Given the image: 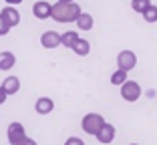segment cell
I'll return each instance as SVG.
<instances>
[{
  "label": "cell",
  "mask_w": 157,
  "mask_h": 145,
  "mask_svg": "<svg viewBox=\"0 0 157 145\" xmlns=\"http://www.w3.org/2000/svg\"><path fill=\"white\" fill-rule=\"evenodd\" d=\"M83 12L77 2H56L51 4V18L56 22H73Z\"/></svg>",
  "instance_id": "obj_1"
},
{
  "label": "cell",
  "mask_w": 157,
  "mask_h": 145,
  "mask_svg": "<svg viewBox=\"0 0 157 145\" xmlns=\"http://www.w3.org/2000/svg\"><path fill=\"white\" fill-rule=\"evenodd\" d=\"M103 125H105V119H103V115H99V113H87L83 117V121H81V129H83L87 135H97Z\"/></svg>",
  "instance_id": "obj_2"
},
{
  "label": "cell",
  "mask_w": 157,
  "mask_h": 145,
  "mask_svg": "<svg viewBox=\"0 0 157 145\" xmlns=\"http://www.w3.org/2000/svg\"><path fill=\"white\" fill-rule=\"evenodd\" d=\"M6 137H8V143L10 145H20L24 139H26V131H24V125L18 121H14L8 125V131H6Z\"/></svg>",
  "instance_id": "obj_3"
},
{
  "label": "cell",
  "mask_w": 157,
  "mask_h": 145,
  "mask_svg": "<svg viewBox=\"0 0 157 145\" xmlns=\"http://www.w3.org/2000/svg\"><path fill=\"white\" fill-rule=\"evenodd\" d=\"M121 97L127 101V103H135L139 97H141V87L135 81H125L121 85Z\"/></svg>",
  "instance_id": "obj_4"
},
{
  "label": "cell",
  "mask_w": 157,
  "mask_h": 145,
  "mask_svg": "<svg viewBox=\"0 0 157 145\" xmlns=\"http://www.w3.org/2000/svg\"><path fill=\"white\" fill-rule=\"evenodd\" d=\"M117 67L119 71H125V73H129L137 67V56H135L133 51H121L117 55Z\"/></svg>",
  "instance_id": "obj_5"
},
{
  "label": "cell",
  "mask_w": 157,
  "mask_h": 145,
  "mask_svg": "<svg viewBox=\"0 0 157 145\" xmlns=\"http://www.w3.org/2000/svg\"><path fill=\"white\" fill-rule=\"evenodd\" d=\"M0 16H2V20H4L10 28L20 24V12L14 8V6H6V8H2V10H0Z\"/></svg>",
  "instance_id": "obj_6"
},
{
  "label": "cell",
  "mask_w": 157,
  "mask_h": 145,
  "mask_svg": "<svg viewBox=\"0 0 157 145\" xmlns=\"http://www.w3.org/2000/svg\"><path fill=\"white\" fill-rule=\"evenodd\" d=\"M115 127L111 125V123H105V125L99 129V133L95 137H97V141L101 145H109V143H113V139H115Z\"/></svg>",
  "instance_id": "obj_7"
},
{
  "label": "cell",
  "mask_w": 157,
  "mask_h": 145,
  "mask_svg": "<svg viewBox=\"0 0 157 145\" xmlns=\"http://www.w3.org/2000/svg\"><path fill=\"white\" fill-rule=\"evenodd\" d=\"M40 44L44 48H56L60 44V34L55 32V30H46V32H42V36H40Z\"/></svg>",
  "instance_id": "obj_8"
},
{
  "label": "cell",
  "mask_w": 157,
  "mask_h": 145,
  "mask_svg": "<svg viewBox=\"0 0 157 145\" xmlns=\"http://www.w3.org/2000/svg\"><path fill=\"white\" fill-rule=\"evenodd\" d=\"M33 14L36 16L38 20H44V18H51V4L46 0H36L33 6Z\"/></svg>",
  "instance_id": "obj_9"
},
{
  "label": "cell",
  "mask_w": 157,
  "mask_h": 145,
  "mask_svg": "<svg viewBox=\"0 0 157 145\" xmlns=\"http://www.w3.org/2000/svg\"><path fill=\"white\" fill-rule=\"evenodd\" d=\"M34 109H36L38 115H48V113H52V109H55V101H52L51 97H38L36 103H34Z\"/></svg>",
  "instance_id": "obj_10"
},
{
  "label": "cell",
  "mask_w": 157,
  "mask_h": 145,
  "mask_svg": "<svg viewBox=\"0 0 157 145\" xmlns=\"http://www.w3.org/2000/svg\"><path fill=\"white\" fill-rule=\"evenodd\" d=\"M0 87L4 89L6 95H16L20 91V81H18V77H6Z\"/></svg>",
  "instance_id": "obj_11"
},
{
  "label": "cell",
  "mask_w": 157,
  "mask_h": 145,
  "mask_svg": "<svg viewBox=\"0 0 157 145\" xmlns=\"http://www.w3.org/2000/svg\"><path fill=\"white\" fill-rule=\"evenodd\" d=\"M16 65V56L10 51H2L0 52V71H10Z\"/></svg>",
  "instance_id": "obj_12"
},
{
  "label": "cell",
  "mask_w": 157,
  "mask_h": 145,
  "mask_svg": "<svg viewBox=\"0 0 157 145\" xmlns=\"http://www.w3.org/2000/svg\"><path fill=\"white\" fill-rule=\"evenodd\" d=\"M78 32H75V30H67V32H63L60 34V44H65L67 48H73L75 44H77V40H78Z\"/></svg>",
  "instance_id": "obj_13"
},
{
  "label": "cell",
  "mask_w": 157,
  "mask_h": 145,
  "mask_svg": "<svg viewBox=\"0 0 157 145\" xmlns=\"http://www.w3.org/2000/svg\"><path fill=\"white\" fill-rule=\"evenodd\" d=\"M75 22H77V26L81 28V30H91V28H93V24H95V20H93V16H91V14L81 12V14H78V18L75 20Z\"/></svg>",
  "instance_id": "obj_14"
},
{
  "label": "cell",
  "mask_w": 157,
  "mask_h": 145,
  "mask_svg": "<svg viewBox=\"0 0 157 145\" xmlns=\"http://www.w3.org/2000/svg\"><path fill=\"white\" fill-rule=\"evenodd\" d=\"M73 52L78 56H87L89 52H91V44H89V40H85V38H78L77 44L73 47Z\"/></svg>",
  "instance_id": "obj_15"
},
{
  "label": "cell",
  "mask_w": 157,
  "mask_h": 145,
  "mask_svg": "<svg viewBox=\"0 0 157 145\" xmlns=\"http://www.w3.org/2000/svg\"><path fill=\"white\" fill-rule=\"evenodd\" d=\"M149 6H151V0H131V8H133L135 12H141V14H143Z\"/></svg>",
  "instance_id": "obj_16"
},
{
  "label": "cell",
  "mask_w": 157,
  "mask_h": 145,
  "mask_svg": "<svg viewBox=\"0 0 157 145\" xmlns=\"http://www.w3.org/2000/svg\"><path fill=\"white\" fill-rule=\"evenodd\" d=\"M125 81H129V79H127V73H125V71H119V69H117L115 73L111 75V83L115 85V87H121Z\"/></svg>",
  "instance_id": "obj_17"
},
{
  "label": "cell",
  "mask_w": 157,
  "mask_h": 145,
  "mask_svg": "<svg viewBox=\"0 0 157 145\" xmlns=\"http://www.w3.org/2000/svg\"><path fill=\"white\" fill-rule=\"evenodd\" d=\"M143 18L147 20V22H157V6L151 4L147 10L143 12Z\"/></svg>",
  "instance_id": "obj_18"
},
{
  "label": "cell",
  "mask_w": 157,
  "mask_h": 145,
  "mask_svg": "<svg viewBox=\"0 0 157 145\" xmlns=\"http://www.w3.org/2000/svg\"><path fill=\"white\" fill-rule=\"evenodd\" d=\"M65 145H85V141L83 139H81V137H69V139H67L65 141Z\"/></svg>",
  "instance_id": "obj_19"
},
{
  "label": "cell",
  "mask_w": 157,
  "mask_h": 145,
  "mask_svg": "<svg viewBox=\"0 0 157 145\" xmlns=\"http://www.w3.org/2000/svg\"><path fill=\"white\" fill-rule=\"evenodd\" d=\"M8 30H10V26L2 20V16H0V36H4V34H8Z\"/></svg>",
  "instance_id": "obj_20"
},
{
  "label": "cell",
  "mask_w": 157,
  "mask_h": 145,
  "mask_svg": "<svg viewBox=\"0 0 157 145\" xmlns=\"http://www.w3.org/2000/svg\"><path fill=\"white\" fill-rule=\"evenodd\" d=\"M6 99H8V95H6L4 89L0 87V105H4V103H6Z\"/></svg>",
  "instance_id": "obj_21"
},
{
  "label": "cell",
  "mask_w": 157,
  "mask_h": 145,
  "mask_svg": "<svg viewBox=\"0 0 157 145\" xmlns=\"http://www.w3.org/2000/svg\"><path fill=\"white\" fill-rule=\"evenodd\" d=\"M20 145H38V143H36V141L33 139V137H26V139H24V141H22Z\"/></svg>",
  "instance_id": "obj_22"
},
{
  "label": "cell",
  "mask_w": 157,
  "mask_h": 145,
  "mask_svg": "<svg viewBox=\"0 0 157 145\" xmlns=\"http://www.w3.org/2000/svg\"><path fill=\"white\" fill-rule=\"evenodd\" d=\"M20 2H22V0H6V4H8V6H14V4H20Z\"/></svg>",
  "instance_id": "obj_23"
},
{
  "label": "cell",
  "mask_w": 157,
  "mask_h": 145,
  "mask_svg": "<svg viewBox=\"0 0 157 145\" xmlns=\"http://www.w3.org/2000/svg\"><path fill=\"white\" fill-rule=\"evenodd\" d=\"M59 2H75V0H59Z\"/></svg>",
  "instance_id": "obj_24"
},
{
  "label": "cell",
  "mask_w": 157,
  "mask_h": 145,
  "mask_svg": "<svg viewBox=\"0 0 157 145\" xmlns=\"http://www.w3.org/2000/svg\"><path fill=\"white\" fill-rule=\"evenodd\" d=\"M129 145H139V143H129Z\"/></svg>",
  "instance_id": "obj_25"
}]
</instances>
